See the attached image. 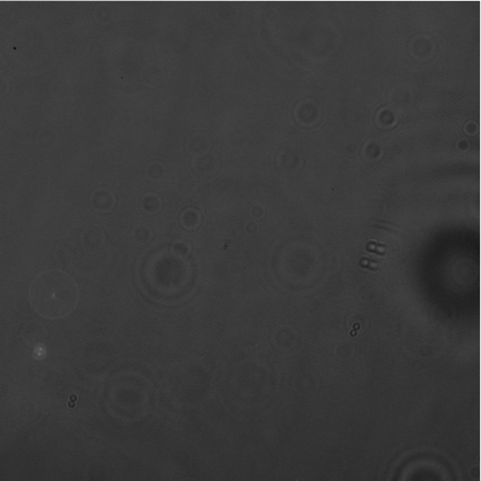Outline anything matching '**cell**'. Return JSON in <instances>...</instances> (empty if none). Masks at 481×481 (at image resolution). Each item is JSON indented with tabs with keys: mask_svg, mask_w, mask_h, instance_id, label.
<instances>
[{
	"mask_svg": "<svg viewBox=\"0 0 481 481\" xmlns=\"http://www.w3.org/2000/svg\"><path fill=\"white\" fill-rule=\"evenodd\" d=\"M29 301L41 317L62 319L77 306L79 289L68 274L60 270H48L33 279L29 288Z\"/></svg>",
	"mask_w": 481,
	"mask_h": 481,
	"instance_id": "6da1fadb",
	"label": "cell"
},
{
	"mask_svg": "<svg viewBox=\"0 0 481 481\" xmlns=\"http://www.w3.org/2000/svg\"><path fill=\"white\" fill-rule=\"evenodd\" d=\"M46 355V348L44 345H38L36 346L35 348L34 353H33V357H34L35 359H38V360H40V359H44Z\"/></svg>",
	"mask_w": 481,
	"mask_h": 481,
	"instance_id": "7a4b0ae2",
	"label": "cell"
}]
</instances>
